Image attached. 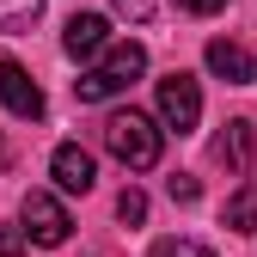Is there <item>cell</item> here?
Segmentation results:
<instances>
[{
    "label": "cell",
    "instance_id": "obj_17",
    "mask_svg": "<svg viewBox=\"0 0 257 257\" xmlns=\"http://www.w3.org/2000/svg\"><path fill=\"white\" fill-rule=\"evenodd\" d=\"M227 0H178V13H196V19H208V13H220Z\"/></svg>",
    "mask_w": 257,
    "mask_h": 257
},
{
    "label": "cell",
    "instance_id": "obj_5",
    "mask_svg": "<svg viewBox=\"0 0 257 257\" xmlns=\"http://www.w3.org/2000/svg\"><path fill=\"white\" fill-rule=\"evenodd\" d=\"M0 104H7L13 116H25V122H37V116H43V86L31 80L13 55H0Z\"/></svg>",
    "mask_w": 257,
    "mask_h": 257
},
{
    "label": "cell",
    "instance_id": "obj_6",
    "mask_svg": "<svg viewBox=\"0 0 257 257\" xmlns=\"http://www.w3.org/2000/svg\"><path fill=\"white\" fill-rule=\"evenodd\" d=\"M49 178L68 190V196H86V190L98 184V159H92L80 141H61V147L49 153Z\"/></svg>",
    "mask_w": 257,
    "mask_h": 257
},
{
    "label": "cell",
    "instance_id": "obj_1",
    "mask_svg": "<svg viewBox=\"0 0 257 257\" xmlns=\"http://www.w3.org/2000/svg\"><path fill=\"white\" fill-rule=\"evenodd\" d=\"M141 74H147V49H141L135 37H128V43H110L98 68H86V74L74 80V98H80V104H104V98H116V92H128Z\"/></svg>",
    "mask_w": 257,
    "mask_h": 257
},
{
    "label": "cell",
    "instance_id": "obj_2",
    "mask_svg": "<svg viewBox=\"0 0 257 257\" xmlns=\"http://www.w3.org/2000/svg\"><path fill=\"white\" fill-rule=\"evenodd\" d=\"M104 147L128 172H153L159 147H166V128H159L153 116H141V110H116V116H104Z\"/></svg>",
    "mask_w": 257,
    "mask_h": 257
},
{
    "label": "cell",
    "instance_id": "obj_4",
    "mask_svg": "<svg viewBox=\"0 0 257 257\" xmlns=\"http://www.w3.org/2000/svg\"><path fill=\"white\" fill-rule=\"evenodd\" d=\"M25 233H31V245L55 251V245H68L74 220H68V208H61L49 190H31V196H25Z\"/></svg>",
    "mask_w": 257,
    "mask_h": 257
},
{
    "label": "cell",
    "instance_id": "obj_16",
    "mask_svg": "<svg viewBox=\"0 0 257 257\" xmlns=\"http://www.w3.org/2000/svg\"><path fill=\"white\" fill-rule=\"evenodd\" d=\"M166 190H172V202H196V196H202V190H196V178H184V172H178Z\"/></svg>",
    "mask_w": 257,
    "mask_h": 257
},
{
    "label": "cell",
    "instance_id": "obj_8",
    "mask_svg": "<svg viewBox=\"0 0 257 257\" xmlns=\"http://www.w3.org/2000/svg\"><path fill=\"white\" fill-rule=\"evenodd\" d=\"M208 74L214 80H227V86H251V55H245V43H227V37H214L208 43Z\"/></svg>",
    "mask_w": 257,
    "mask_h": 257
},
{
    "label": "cell",
    "instance_id": "obj_11",
    "mask_svg": "<svg viewBox=\"0 0 257 257\" xmlns=\"http://www.w3.org/2000/svg\"><path fill=\"white\" fill-rule=\"evenodd\" d=\"M43 19V0H0V31H31Z\"/></svg>",
    "mask_w": 257,
    "mask_h": 257
},
{
    "label": "cell",
    "instance_id": "obj_7",
    "mask_svg": "<svg viewBox=\"0 0 257 257\" xmlns=\"http://www.w3.org/2000/svg\"><path fill=\"white\" fill-rule=\"evenodd\" d=\"M104 43H110V19H104V13H74L68 31H61V49H68L74 61H92Z\"/></svg>",
    "mask_w": 257,
    "mask_h": 257
},
{
    "label": "cell",
    "instance_id": "obj_9",
    "mask_svg": "<svg viewBox=\"0 0 257 257\" xmlns=\"http://www.w3.org/2000/svg\"><path fill=\"white\" fill-rule=\"evenodd\" d=\"M251 147H257L251 122H245V116H233V122H227V135L214 141V159H220V166H233V172H251Z\"/></svg>",
    "mask_w": 257,
    "mask_h": 257
},
{
    "label": "cell",
    "instance_id": "obj_13",
    "mask_svg": "<svg viewBox=\"0 0 257 257\" xmlns=\"http://www.w3.org/2000/svg\"><path fill=\"white\" fill-rule=\"evenodd\" d=\"M116 214L128 220V227H141V220H147V196H141V190H135V184H128V190H122V196H116Z\"/></svg>",
    "mask_w": 257,
    "mask_h": 257
},
{
    "label": "cell",
    "instance_id": "obj_3",
    "mask_svg": "<svg viewBox=\"0 0 257 257\" xmlns=\"http://www.w3.org/2000/svg\"><path fill=\"white\" fill-rule=\"evenodd\" d=\"M202 116V86L190 74H166L159 80V122H166V135H190Z\"/></svg>",
    "mask_w": 257,
    "mask_h": 257
},
{
    "label": "cell",
    "instance_id": "obj_14",
    "mask_svg": "<svg viewBox=\"0 0 257 257\" xmlns=\"http://www.w3.org/2000/svg\"><path fill=\"white\" fill-rule=\"evenodd\" d=\"M25 245H31L25 227H0V257H25Z\"/></svg>",
    "mask_w": 257,
    "mask_h": 257
},
{
    "label": "cell",
    "instance_id": "obj_15",
    "mask_svg": "<svg viewBox=\"0 0 257 257\" xmlns=\"http://www.w3.org/2000/svg\"><path fill=\"white\" fill-rule=\"evenodd\" d=\"M153 7H159V0H116V13H122V19H135V25H147Z\"/></svg>",
    "mask_w": 257,
    "mask_h": 257
},
{
    "label": "cell",
    "instance_id": "obj_12",
    "mask_svg": "<svg viewBox=\"0 0 257 257\" xmlns=\"http://www.w3.org/2000/svg\"><path fill=\"white\" fill-rule=\"evenodd\" d=\"M153 257H214V251H208L202 239H159Z\"/></svg>",
    "mask_w": 257,
    "mask_h": 257
},
{
    "label": "cell",
    "instance_id": "obj_10",
    "mask_svg": "<svg viewBox=\"0 0 257 257\" xmlns=\"http://www.w3.org/2000/svg\"><path fill=\"white\" fill-rule=\"evenodd\" d=\"M227 227H233V233H257V178H245L239 196L227 202Z\"/></svg>",
    "mask_w": 257,
    "mask_h": 257
}]
</instances>
